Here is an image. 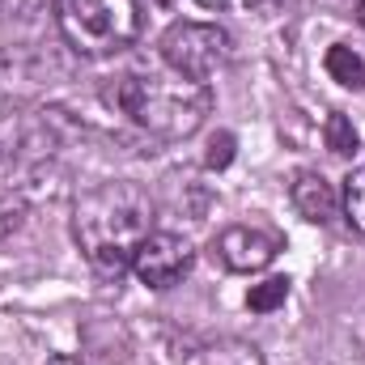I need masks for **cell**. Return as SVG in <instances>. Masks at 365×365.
I'll list each match as a JSON object with an SVG mask.
<instances>
[{"label": "cell", "instance_id": "7c38bea8", "mask_svg": "<svg viewBox=\"0 0 365 365\" xmlns=\"http://www.w3.org/2000/svg\"><path fill=\"white\" fill-rule=\"evenodd\" d=\"M284 297H289V280L284 276H268L264 284H251V293H247V310H255V314H272L284 306Z\"/></svg>", "mask_w": 365, "mask_h": 365}, {"label": "cell", "instance_id": "ffe728a7", "mask_svg": "<svg viewBox=\"0 0 365 365\" xmlns=\"http://www.w3.org/2000/svg\"><path fill=\"white\" fill-rule=\"evenodd\" d=\"M162 4H175V0H162Z\"/></svg>", "mask_w": 365, "mask_h": 365}, {"label": "cell", "instance_id": "3957f363", "mask_svg": "<svg viewBox=\"0 0 365 365\" xmlns=\"http://www.w3.org/2000/svg\"><path fill=\"white\" fill-rule=\"evenodd\" d=\"M56 21L77 56L128 51L145 30V0H56Z\"/></svg>", "mask_w": 365, "mask_h": 365}, {"label": "cell", "instance_id": "6da1fadb", "mask_svg": "<svg viewBox=\"0 0 365 365\" xmlns=\"http://www.w3.org/2000/svg\"><path fill=\"white\" fill-rule=\"evenodd\" d=\"M153 234V200L128 179L98 182L73 204V238L102 276H123Z\"/></svg>", "mask_w": 365, "mask_h": 365}, {"label": "cell", "instance_id": "52a82bcc", "mask_svg": "<svg viewBox=\"0 0 365 365\" xmlns=\"http://www.w3.org/2000/svg\"><path fill=\"white\" fill-rule=\"evenodd\" d=\"M289 200H293V208H297L306 221H314V225H327V221L336 217V208H340L336 187L323 179V175H314V170H302L297 179L289 182Z\"/></svg>", "mask_w": 365, "mask_h": 365}, {"label": "cell", "instance_id": "e0dca14e", "mask_svg": "<svg viewBox=\"0 0 365 365\" xmlns=\"http://www.w3.org/2000/svg\"><path fill=\"white\" fill-rule=\"evenodd\" d=\"M47 365H86L81 357H68V353H60V357H51Z\"/></svg>", "mask_w": 365, "mask_h": 365}, {"label": "cell", "instance_id": "9a60e30c", "mask_svg": "<svg viewBox=\"0 0 365 365\" xmlns=\"http://www.w3.org/2000/svg\"><path fill=\"white\" fill-rule=\"evenodd\" d=\"M0 4H4V13H9V17L30 21V17H38V13H43V4H47V0H0Z\"/></svg>", "mask_w": 365, "mask_h": 365}, {"label": "cell", "instance_id": "30bf717a", "mask_svg": "<svg viewBox=\"0 0 365 365\" xmlns=\"http://www.w3.org/2000/svg\"><path fill=\"white\" fill-rule=\"evenodd\" d=\"M340 204H344V221L365 238V166H357V170L344 179V195H340Z\"/></svg>", "mask_w": 365, "mask_h": 365}, {"label": "cell", "instance_id": "5b68a950", "mask_svg": "<svg viewBox=\"0 0 365 365\" xmlns=\"http://www.w3.org/2000/svg\"><path fill=\"white\" fill-rule=\"evenodd\" d=\"M212 251L221 255V264L230 272H264L284 251V234H276L268 225H230L212 242Z\"/></svg>", "mask_w": 365, "mask_h": 365}, {"label": "cell", "instance_id": "8fae6325", "mask_svg": "<svg viewBox=\"0 0 365 365\" xmlns=\"http://www.w3.org/2000/svg\"><path fill=\"white\" fill-rule=\"evenodd\" d=\"M323 140H327V149L336 153V158H353L357 153V128H353V119L349 115H327V123H323Z\"/></svg>", "mask_w": 365, "mask_h": 365}, {"label": "cell", "instance_id": "2e32d148", "mask_svg": "<svg viewBox=\"0 0 365 365\" xmlns=\"http://www.w3.org/2000/svg\"><path fill=\"white\" fill-rule=\"evenodd\" d=\"M200 4H208V9H251L259 0H200Z\"/></svg>", "mask_w": 365, "mask_h": 365}, {"label": "cell", "instance_id": "7a4b0ae2", "mask_svg": "<svg viewBox=\"0 0 365 365\" xmlns=\"http://www.w3.org/2000/svg\"><path fill=\"white\" fill-rule=\"evenodd\" d=\"M106 102L158 140H187L212 115V90L204 81H191V77L175 73V68L123 73L106 90Z\"/></svg>", "mask_w": 365, "mask_h": 365}, {"label": "cell", "instance_id": "4fadbf2b", "mask_svg": "<svg viewBox=\"0 0 365 365\" xmlns=\"http://www.w3.org/2000/svg\"><path fill=\"white\" fill-rule=\"evenodd\" d=\"M21 221H26V195L17 187H0V238L21 230Z\"/></svg>", "mask_w": 365, "mask_h": 365}, {"label": "cell", "instance_id": "9c48e42d", "mask_svg": "<svg viewBox=\"0 0 365 365\" xmlns=\"http://www.w3.org/2000/svg\"><path fill=\"white\" fill-rule=\"evenodd\" d=\"M323 68H327V73H331V81H340L344 90H365V60L353 51V47H344V43L327 47Z\"/></svg>", "mask_w": 365, "mask_h": 365}, {"label": "cell", "instance_id": "5bb4252c", "mask_svg": "<svg viewBox=\"0 0 365 365\" xmlns=\"http://www.w3.org/2000/svg\"><path fill=\"white\" fill-rule=\"evenodd\" d=\"M234 149H238L234 132H217V136L208 140V153H204V170H225V166L234 162Z\"/></svg>", "mask_w": 365, "mask_h": 365}, {"label": "cell", "instance_id": "d6986e66", "mask_svg": "<svg viewBox=\"0 0 365 365\" xmlns=\"http://www.w3.org/2000/svg\"><path fill=\"white\" fill-rule=\"evenodd\" d=\"M357 21H361V30H365V0L357 4Z\"/></svg>", "mask_w": 365, "mask_h": 365}, {"label": "cell", "instance_id": "ba28073f", "mask_svg": "<svg viewBox=\"0 0 365 365\" xmlns=\"http://www.w3.org/2000/svg\"><path fill=\"white\" fill-rule=\"evenodd\" d=\"M195 365H268V361H264V353H259L255 344L225 336V340L204 344V349H200V357H195Z\"/></svg>", "mask_w": 365, "mask_h": 365}, {"label": "cell", "instance_id": "8992f818", "mask_svg": "<svg viewBox=\"0 0 365 365\" xmlns=\"http://www.w3.org/2000/svg\"><path fill=\"white\" fill-rule=\"evenodd\" d=\"M191 247L182 242L179 234H162V230H153L145 242H140V251H136V259H132V272L140 276L149 289H170V284H179L182 276L191 272Z\"/></svg>", "mask_w": 365, "mask_h": 365}, {"label": "cell", "instance_id": "277c9868", "mask_svg": "<svg viewBox=\"0 0 365 365\" xmlns=\"http://www.w3.org/2000/svg\"><path fill=\"white\" fill-rule=\"evenodd\" d=\"M162 60L166 68H175L191 81H208L217 68L230 64V51H234V38L212 26V21H175L166 34H162Z\"/></svg>", "mask_w": 365, "mask_h": 365}, {"label": "cell", "instance_id": "ac0fdd59", "mask_svg": "<svg viewBox=\"0 0 365 365\" xmlns=\"http://www.w3.org/2000/svg\"><path fill=\"white\" fill-rule=\"evenodd\" d=\"M327 365H365V357H340V361H327Z\"/></svg>", "mask_w": 365, "mask_h": 365}]
</instances>
